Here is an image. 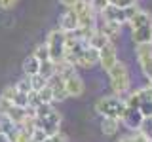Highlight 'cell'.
Returning a JSON list of instances; mask_svg holds the SVG:
<instances>
[{"label":"cell","instance_id":"obj_1","mask_svg":"<svg viewBox=\"0 0 152 142\" xmlns=\"http://www.w3.org/2000/svg\"><path fill=\"white\" fill-rule=\"evenodd\" d=\"M127 23L131 27V38H133V44L135 46L152 44V15L146 9H141Z\"/></svg>","mask_w":152,"mask_h":142},{"label":"cell","instance_id":"obj_2","mask_svg":"<svg viewBox=\"0 0 152 142\" xmlns=\"http://www.w3.org/2000/svg\"><path fill=\"white\" fill-rule=\"evenodd\" d=\"M108 80H110V89L116 97H126L131 91V74H129V66L124 61L118 59V63L108 70Z\"/></svg>","mask_w":152,"mask_h":142},{"label":"cell","instance_id":"obj_3","mask_svg":"<svg viewBox=\"0 0 152 142\" xmlns=\"http://www.w3.org/2000/svg\"><path fill=\"white\" fill-rule=\"evenodd\" d=\"M126 101L116 95H104L95 101V112L101 117H114V120H122L124 112H126Z\"/></svg>","mask_w":152,"mask_h":142},{"label":"cell","instance_id":"obj_4","mask_svg":"<svg viewBox=\"0 0 152 142\" xmlns=\"http://www.w3.org/2000/svg\"><path fill=\"white\" fill-rule=\"evenodd\" d=\"M44 44L48 47V53H50L51 63H61L63 57H65V32H61L59 28L50 30Z\"/></svg>","mask_w":152,"mask_h":142},{"label":"cell","instance_id":"obj_5","mask_svg":"<svg viewBox=\"0 0 152 142\" xmlns=\"http://www.w3.org/2000/svg\"><path fill=\"white\" fill-rule=\"evenodd\" d=\"M70 9L78 15L80 28H97V13L91 9L88 0H78Z\"/></svg>","mask_w":152,"mask_h":142},{"label":"cell","instance_id":"obj_6","mask_svg":"<svg viewBox=\"0 0 152 142\" xmlns=\"http://www.w3.org/2000/svg\"><path fill=\"white\" fill-rule=\"evenodd\" d=\"M61 121H63L61 114L57 112L55 108H51V110L46 112L44 116L36 117V127H40L48 136H51V135H55V133L61 131Z\"/></svg>","mask_w":152,"mask_h":142},{"label":"cell","instance_id":"obj_7","mask_svg":"<svg viewBox=\"0 0 152 142\" xmlns=\"http://www.w3.org/2000/svg\"><path fill=\"white\" fill-rule=\"evenodd\" d=\"M137 63H139L145 78L148 80V83H152V44H141L137 46Z\"/></svg>","mask_w":152,"mask_h":142},{"label":"cell","instance_id":"obj_8","mask_svg":"<svg viewBox=\"0 0 152 142\" xmlns=\"http://www.w3.org/2000/svg\"><path fill=\"white\" fill-rule=\"evenodd\" d=\"M116 63H118L116 44H114V42H108V44H104L101 49H99V64H101V68L104 72H108Z\"/></svg>","mask_w":152,"mask_h":142},{"label":"cell","instance_id":"obj_9","mask_svg":"<svg viewBox=\"0 0 152 142\" xmlns=\"http://www.w3.org/2000/svg\"><path fill=\"white\" fill-rule=\"evenodd\" d=\"M65 80V91H66V97H72V99H78L86 93V83L84 80L78 76V72H72L69 74Z\"/></svg>","mask_w":152,"mask_h":142},{"label":"cell","instance_id":"obj_10","mask_svg":"<svg viewBox=\"0 0 152 142\" xmlns=\"http://www.w3.org/2000/svg\"><path fill=\"white\" fill-rule=\"evenodd\" d=\"M99 64V49L86 46L76 57V68H93Z\"/></svg>","mask_w":152,"mask_h":142},{"label":"cell","instance_id":"obj_11","mask_svg":"<svg viewBox=\"0 0 152 142\" xmlns=\"http://www.w3.org/2000/svg\"><path fill=\"white\" fill-rule=\"evenodd\" d=\"M142 114H141V110L139 108H131V106H127L126 108V112H124V116H122V120H120V123L124 127H127L129 131H137L141 127V123H142Z\"/></svg>","mask_w":152,"mask_h":142},{"label":"cell","instance_id":"obj_12","mask_svg":"<svg viewBox=\"0 0 152 142\" xmlns=\"http://www.w3.org/2000/svg\"><path fill=\"white\" fill-rule=\"evenodd\" d=\"M59 28L61 32H76L80 28V23H78V15L72 12V9H65V13L59 17Z\"/></svg>","mask_w":152,"mask_h":142},{"label":"cell","instance_id":"obj_13","mask_svg":"<svg viewBox=\"0 0 152 142\" xmlns=\"http://www.w3.org/2000/svg\"><path fill=\"white\" fill-rule=\"evenodd\" d=\"M99 15H101V21H112V23H118V25L127 23L126 21V13H124V8L112 6V4H108Z\"/></svg>","mask_w":152,"mask_h":142},{"label":"cell","instance_id":"obj_14","mask_svg":"<svg viewBox=\"0 0 152 142\" xmlns=\"http://www.w3.org/2000/svg\"><path fill=\"white\" fill-rule=\"evenodd\" d=\"M48 83H50L51 91H53V102H63L65 99H69L66 97V91H65V80L59 74H53L48 80Z\"/></svg>","mask_w":152,"mask_h":142},{"label":"cell","instance_id":"obj_15","mask_svg":"<svg viewBox=\"0 0 152 142\" xmlns=\"http://www.w3.org/2000/svg\"><path fill=\"white\" fill-rule=\"evenodd\" d=\"M97 30L104 34L110 42L118 40L120 38V32H122V25H118V23H112V21H101L97 23Z\"/></svg>","mask_w":152,"mask_h":142},{"label":"cell","instance_id":"obj_16","mask_svg":"<svg viewBox=\"0 0 152 142\" xmlns=\"http://www.w3.org/2000/svg\"><path fill=\"white\" fill-rule=\"evenodd\" d=\"M139 95H141L139 110L142 114V117H152V93H150V87H148V85L141 87Z\"/></svg>","mask_w":152,"mask_h":142},{"label":"cell","instance_id":"obj_17","mask_svg":"<svg viewBox=\"0 0 152 142\" xmlns=\"http://www.w3.org/2000/svg\"><path fill=\"white\" fill-rule=\"evenodd\" d=\"M120 120H114V117H103L101 120V131L104 136H114L118 135V131H120Z\"/></svg>","mask_w":152,"mask_h":142},{"label":"cell","instance_id":"obj_18","mask_svg":"<svg viewBox=\"0 0 152 142\" xmlns=\"http://www.w3.org/2000/svg\"><path fill=\"white\" fill-rule=\"evenodd\" d=\"M23 74L27 76V78H31V76H34V74H38V70H40V61L36 59L34 55H28V57H25L23 59Z\"/></svg>","mask_w":152,"mask_h":142},{"label":"cell","instance_id":"obj_19","mask_svg":"<svg viewBox=\"0 0 152 142\" xmlns=\"http://www.w3.org/2000/svg\"><path fill=\"white\" fill-rule=\"evenodd\" d=\"M27 112H28L27 108H19V106H13V104H12V108L8 110L6 117H8V120L12 121V123H13L15 127H19V125L23 123V120L27 117Z\"/></svg>","mask_w":152,"mask_h":142},{"label":"cell","instance_id":"obj_20","mask_svg":"<svg viewBox=\"0 0 152 142\" xmlns=\"http://www.w3.org/2000/svg\"><path fill=\"white\" fill-rule=\"evenodd\" d=\"M108 42H110V40H108L104 34H101L99 30H95L93 34L89 36V40L86 42V44H88L89 47H95V49H101V47H103L104 44H108Z\"/></svg>","mask_w":152,"mask_h":142},{"label":"cell","instance_id":"obj_21","mask_svg":"<svg viewBox=\"0 0 152 142\" xmlns=\"http://www.w3.org/2000/svg\"><path fill=\"white\" fill-rule=\"evenodd\" d=\"M36 97L40 101V104H53V91H51L50 83L44 85L40 91H36Z\"/></svg>","mask_w":152,"mask_h":142},{"label":"cell","instance_id":"obj_22","mask_svg":"<svg viewBox=\"0 0 152 142\" xmlns=\"http://www.w3.org/2000/svg\"><path fill=\"white\" fill-rule=\"evenodd\" d=\"M10 140L12 142H31V131L21 129V127H15L13 133L10 135Z\"/></svg>","mask_w":152,"mask_h":142},{"label":"cell","instance_id":"obj_23","mask_svg":"<svg viewBox=\"0 0 152 142\" xmlns=\"http://www.w3.org/2000/svg\"><path fill=\"white\" fill-rule=\"evenodd\" d=\"M38 74L44 76L46 80H50L51 76L55 74V63H51V61H44V63H40V70H38Z\"/></svg>","mask_w":152,"mask_h":142},{"label":"cell","instance_id":"obj_24","mask_svg":"<svg viewBox=\"0 0 152 142\" xmlns=\"http://www.w3.org/2000/svg\"><path fill=\"white\" fill-rule=\"evenodd\" d=\"M28 82H31V87H32V91H40L44 85H48V80L44 78V76H40V74H34V76H31L28 78Z\"/></svg>","mask_w":152,"mask_h":142},{"label":"cell","instance_id":"obj_25","mask_svg":"<svg viewBox=\"0 0 152 142\" xmlns=\"http://www.w3.org/2000/svg\"><path fill=\"white\" fill-rule=\"evenodd\" d=\"M15 89H17V93H25V95H28V93H32V87H31V82H28V78L27 76H23L21 80H17L15 83Z\"/></svg>","mask_w":152,"mask_h":142},{"label":"cell","instance_id":"obj_26","mask_svg":"<svg viewBox=\"0 0 152 142\" xmlns=\"http://www.w3.org/2000/svg\"><path fill=\"white\" fill-rule=\"evenodd\" d=\"M32 55L36 57L40 63H44V61H50V53H48V47H46V44H38L36 47H34V51H32Z\"/></svg>","mask_w":152,"mask_h":142},{"label":"cell","instance_id":"obj_27","mask_svg":"<svg viewBox=\"0 0 152 142\" xmlns=\"http://www.w3.org/2000/svg\"><path fill=\"white\" fill-rule=\"evenodd\" d=\"M139 131L142 133V135L146 136L150 142H152V117H145L141 123V127H139Z\"/></svg>","mask_w":152,"mask_h":142},{"label":"cell","instance_id":"obj_28","mask_svg":"<svg viewBox=\"0 0 152 142\" xmlns=\"http://www.w3.org/2000/svg\"><path fill=\"white\" fill-rule=\"evenodd\" d=\"M15 95H17V89H15V85H6V87L2 89V93H0V97H2L4 101H8V102H13Z\"/></svg>","mask_w":152,"mask_h":142},{"label":"cell","instance_id":"obj_29","mask_svg":"<svg viewBox=\"0 0 152 142\" xmlns=\"http://www.w3.org/2000/svg\"><path fill=\"white\" fill-rule=\"evenodd\" d=\"M88 2H89V6H91V9H93L95 13H97V15H99V13H101L107 6H108V4H110L108 0H88Z\"/></svg>","mask_w":152,"mask_h":142},{"label":"cell","instance_id":"obj_30","mask_svg":"<svg viewBox=\"0 0 152 142\" xmlns=\"http://www.w3.org/2000/svg\"><path fill=\"white\" fill-rule=\"evenodd\" d=\"M12 104H13V106H19V108H28V95H25V93H17Z\"/></svg>","mask_w":152,"mask_h":142},{"label":"cell","instance_id":"obj_31","mask_svg":"<svg viewBox=\"0 0 152 142\" xmlns=\"http://www.w3.org/2000/svg\"><path fill=\"white\" fill-rule=\"evenodd\" d=\"M139 12H141V6H139V4H131V6H126V8H124V13H126V21L133 19Z\"/></svg>","mask_w":152,"mask_h":142},{"label":"cell","instance_id":"obj_32","mask_svg":"<svg viewBox=\"0 0 152 142\" xmlns=\"http://www.w3.org/2000/svg\"><path fill=\"white\" fill-rule=\"evenodd\" d=\"M129 140H131V142H150V140L146 138V136L142 135V133H141L139 129H137V131H131V133H129Z\"/></svg>","mask_w":152,"mask_h":142},{"label":"cell","instance_id":"obj_33","mask_svg":"<svg viewBox=\"0 0 152 142\" xmlns=\"http://www.w3.org/2000/svg\"><path fill=\"white\" fill-rule=\"evenodd\" d=\"M50 138V142H69V136L65 135L63 131H59V133H55V135H51V136H48Z\"/></svg>","mask_w":152,"mask_h":142},{"label":"cell","instance_id":"obj_34","mask_svg":"<svg viewBox=\"0 0 152 142\" xmlns=\"http://www.w3.org/2000/svg\"><path fill=\"white\" fill-rule=\"evenodd\" d=\"M10 108H12V102L4 101V99L0 97V117H6V114H8Z\"/></svg>","mask_w":152,"mask_h":142},{"label":"cell","instance_id":"obj_35","mask_svg":"<svg viewBox=\"0 0 152 142\" xmlns=\"http://www.w3.org/2000/svg\"><path fill=\"white\" fill-rule=\"evenodd\" d=\"M112 6H118V8H126V6H131V4H137V0H108Z\"/></svg>","mask_w":152,"mask_h":142},{"label":"cell","instance_id":"obj_36","mask_svg":"<svg viewBox=\"0 0 152 142\" xmlns=\"http://www.w3.org/2000/svg\"><path fill=\"white\" fill-rule=\"evenodd\" d=\"M19 0H0V9H13Z\"/></svg>","mask_w":152,"mask_h":142},{"label":"cell","instance_id":"obj_37","mask_svg":"<svg viewBox=\"0 0 152 142\" xmlns=\"http://www.w3.org/2000/svg\"><path fill=\"white\" fill-rule=\"evenodd\" d=\"M76 2H78V0H59V4H61V6H63L65 9H69V8H72L74 6V4Z\"/></svg>","mask_w":152,"mask_h":142},{"label":"cell","instance_id":"obj_38","mask_svg":"<svg viewBox=\"0 0 152 142\" xmlns=\"http://www.w3.org/2000/svg\"><path fill=\"white\" fill-rule=\"evenodd\" d=\"M0 142H12V140H10V135H8L6 131L0 133Z\"/></svg>","mask_w":152,"mask_h":142},{"label":"cell","instance_id":"obj_39","mask_svg":"<svg viewBox=\"0 0 152 142\" xmlns=\"http://www.w3.org/2000/svg\"><path fill=\"white\" fill-rule=\"evenodd\" d=\"M114 142H131V140H129V135H120Z\"/></svg>","mask_w":152,"mask_h":142}]
</instances>
